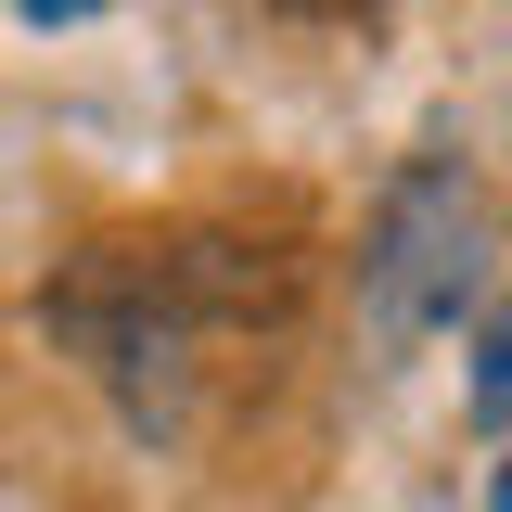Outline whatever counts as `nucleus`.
<instances>
[{
  "mask_svg": "<svg viewBox=\"0 0 512 512\" xmlns=\"http://www.w3.org/2000/svg\"><path fill=\"white\" fill-rule=\"evenodd\" d=\"M461 231H474V180H461L448 154H423L410 180L384 192V231H372V256H359V295H372L384 346H410L436 308H461Z\"/></svg>",
  "mask_w": 512,
  "mask_h": 512,
  "instance_id": "1",
  "label": "nucleus"
},
{
  "mask_svg": "<svg viewBox=\"0 0 512 512\" xmlns=\"http://www.w3.org/2000/svg\"><path fill=\"white\" fill-rule=\"evenodd\" d=\"M474 423H512V308L474 333Z\"/></svg>",
  "mask_w": 512,
  "mask_h": 512,
  "instance_id": "2",
  "label": "nucleus"
},
{
  "mask_svg": "<svg viewBox=\"0 0 512 512\" xmlns=\"http://www.w3.org/2000/svg\"><path fill=\"white\" fill-rule=\"evenodd\" d=\"M103 0H26V26H90Z\"/></svg>",
  "mask_w": 512,
  "mask_h": 512,
  "instance_id": "3",
  "label": "nucleus"
},
{
  "mask_svg": "<svg viewBox=\"0 0 512 512\" xmlns=\"http://www.w3.org/2000/svg\"><path fill=\"white\" fill-rule=\"evenodd\" d=\"M269 13H308V26H346V13H372V0H269Z\"/></svg>",
  "mask_w": 512,
  "mask_h": 512,
  "instance_id": "4",
  "label": "nucleus"
},
{
  "mask_svg": "<svg viewBox=\"0 0 512 512\" xmlns=\"http://www.w3.org/2000/svg\"><path fill=\"white\" fill-rule=\"evenodd\" d=\"M487 512H512V474H500V500H487Z\"/></svg>",
  "mask_w": 512,
  "mask_h": 512,
  "instance_id": "5",
  "label": "nucleus"
}]
</instances>
